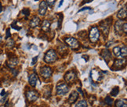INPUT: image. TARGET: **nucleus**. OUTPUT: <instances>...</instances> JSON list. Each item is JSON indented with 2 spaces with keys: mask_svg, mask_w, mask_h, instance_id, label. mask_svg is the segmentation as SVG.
Instances as JSON below:
<instances>
[{
  "mask_svg": "<svg viewBox=\"0 0 127 107\" xmlns=\"http://www.w3.org/2000/svg\"><path fill=\"white\" fill-rule=\"evenodd\" d=\"M78 91H79V92L81 93V94H82V95H83V92H82V89H81V88H78Z\"/></svg>",
  "mask_w": 127,
  "mask_h": 107,
  "instance_id": "obj_35",
  "label": "nucleus"
},
{
  "mask_svg": "<svg viewBox=\"0 0 127 107\" xmlns=\"http://www.w3.org/2000/svg\"><path fill=\"white\" fill-rule=\"evenodd\" d=\"M120 49H121V48L118 47V46H116L115 47L114 49H113V53L116 56H121V52H120Z\"/></svg>",
  "mask_w": 127,
  "mask_h": 107,
  "instance_id": "obj_23",
  "label": "nucleus"
},
{
  "mask_svg": "<svg viewBox=\"0 0 127 107\" xmlns=\"http://www.w3.org/2000/svg\"><path fill=\"white\" fill-rule=\"evenodd\" d=\"M56 59H57V55H56V52L53 49L49 50L44 56V60L47 63H54L56 60Z\"/></svg>",
  "mask_w": 127,
  "mask_h": 107,
  "instance_id": "obj_2",
  "label": "nucleus"
},
{
  "mask_svg": "<svg viewBox=\"0 0 127 107\" xmlns=\"http://www.w3.org/2000/svg\"><path fill=\"white\" fill-rule=\"evenodd\" d=\"M92 1H93V0H83L82 4H84V3H89V2H91Z\"/></svg>",
  "mask_w": 127,
  "mask_h": 107,
  "instance_id": "obj_33",
  "label": "nucleus"
},
{
  "mask_svg": "<svg viewBox=\"0 0 127 107\" xmlns=\"http://www.w3.org/2000/svg\"><path fill=\"white\" fill-rule=\"evenodd\" d=\"M116 107H127L126 100L119 99L118 101H116Z\"/></svg>",
  "mask_w": 127,
  "mask_h": 107,
  "instance_id": "obj_20",
  "label": "nucleus"
},
{
  "mask_svg": "<svg viewBox=\"0 0 127 107\" xmlns=\"http://www.w3.org/2000/svg\"><path fill=\"white\" fill-rule=\"evenodd\" d=\"M122 31H123V32H124L125 34L127 33V23L126 22H124V23H123Z\"/></svg>",
  "mask_w": 127,
  "mask_h": 107,
  "instance_id": "obj_29",
  "label": "nucleus"
},
{
  "mask_svg": "<svg viewBox=\"0 0 127 107\" xmlns=\"http://www.w3.org/2000/svg\"><path fill=\"white\" fill-rule=\"evenodd\" d=\"M6 46L8 48H13L14 46V41L13 39H8L6 42Z\"/></svg>",
  "mask_w": 127,
  "mask_h": 107,
  "instance_id": "obj_26",
  "label": "nucleus"
},
{
  "mask_svg": "<svg viewBox=\"0 0 127 107\" xmlns=\"http://www.w3.org/2000/svg\"><path fill=\"white\" fill-rule=\"evenodd\" d=\"M104 102L107 103L108 106H111L112 103H113V100L110 96H107V97H106L105 99H104Z\"/></svg>",
  "mask_w": 127,
  "mask_h": 107,
  "instance_id": "obj_27",
  "label": "nucleus"
},
{
  "mask_svg": "<svg viewBox=\"0 0 127 107\" xmlns=\"http://www.w3.org/2000/svg\"><path fill=\"white\" fill-rule=\"evenodd\" d=\"M40 23V19L38 16H34L32 19L30 20V26L31 27H36L38 26Z\"/></svg>",
  "mask_w": 127,
  "mask_h": 107,
  "instance_id": "obj_17",
  "label": "nucleus"
},
{
  "mask_svg": "<svg viewBox=\"0 0 127 107\" xmlns=\"http://www.w3.org/2000/svg\"><path fill=\"white\" fill-rule=\"evenodd\" d=\"M2 4H1V2H0V13L2 12Z\"/></svg>",
  "mask_w": 127,
  "mask_h": 107,
  "instance_id": "obj_39",
  "label": "nucleus"
},
{
  "mask_svg": "<svg viewBox=\"0 0 127 107\" xmlns=\"http://www.w3.org/2000/svg\"><path fill=\"white\" fill-rule=\"evenodd\" d=\"M50 25L51 23L49 21L47 20H44L43 22H42V29L43 31L45 32H47L49 31V28H50Z\"/></svg>",
  "mask_w": 127,
  "mask_h": 107,
  "instance_id": "obj_18",
  "label": "nucleus"
},
{
  "mask_svg": "<svg viewBox=\"0 0 127 107\" xmlns=\"http://www.w3.org/2000/svg\"><path fill=\"white\" fill-rule=\"evenodd\" d=\"M47 7L48 6L46 4V2L45 1H42L39 4V9H38V13L41 16H44L47 11Z\"/></svg>",
  "mask_w": 127,
  "mask_h": 107,
  "instance_id": "obj_12",
  "label": "nucleus"
},
{
  "mask_svg": "<svg viewBox=\"0 0 127 107\" xmlns=\"http://www.w3.org/2000/svg\"><path fill=\"white\" fill-rule=\"evenodd\" d=\"M67 51H68V47H67L65 45H63V44L60 45V46L58 47V52L60 54L63 55L64 53H66Z\"/></svg>",
  "mask_w": 127,
  "mask_h": 107,
  "instance_id": "obj_21",
  "label": "nucleus"
},
{
  "mask_svg": "<svg viewBox=\"0 0 127 107\" xmlns=\"http://www.w3.org/2000/svg\"><path fill=\"white\" fill-rule=\"evenodd\" d=\"M64 41L66 44L73 49H76L79 47V43L76 38H66Z\"/></svg>",
  "mask_w": 127,
  "mask_h": 107,
  "instance_id": "obj_5",
  "label": "nucleus"
},
{
  "mask_svg": "<svg viewBox=\"0 0 127 107\" xmlns=\"http://www.w3.org/2000/svg\"><path fill=\"white\" fill-rule=\"evenodd\" d=\"M75 79H76V74H75V72L73 70L68 71V73L65 74V75H64V80L67 82L72 83L75 81Z\"/></svg>",
  "mask_w": 127,
  "mask_h": 107,
  "instance_id": "obj_8",
  "label": "nucleus"
},
{
  "mask_svg": "<svg viewBox=\"0 0 127 107\" xmlns=\"http://www.w3.org/2000/svg\"><path fill=\"white\" fill-rule=\"evenodd\" d=\"M111 23V18L106 19L100 23V25H99L100 26V29L101 30V31L103 32V34L105 36H108V34L109 33Z\"/></svg>",
  "mask_w": 127,
  "mask_h": 107,
  "instance_id": "obj_1",
  "label": "nucleus"
},
{
  "mask_svg": "<svg viewBox=\"0 0 127 107\" xmlns=\"http://www.w3.org/2000/svg\"><path fill=\"white\" fill-rule=\"evenodd\" d=\"M63 2H64V0H61V2H60V4H59V7H61V6H62V4H63Z\"/></svg>",
  "mask_w": 127,
  "mask_h": 107,
  "instance_id": "obj_38",
  "label": "nucleus"
},
{
  "mask_svg": "<svg viewBox=\"0 0 127 107\" xmlns=\"http://www.w3.org/2000/svg\"><path fill=\"white\" fill-rule=\"evenodd\" d=\"M41 75L42 76V77L44 78H49L52 75V70L49 67L45 66L42 68H41Z\"/></svg>",
  "mask_w": 127,
  "mask_h": 107,
  "instance_id": "obj_7",
  "label": "nucleus"
},
{
  "mask_svg": "<svg viewBox=\"0 0 127 107\" xmlns=\"http://www.w3.org/2000/svg\"><path fill=\"white\" fill-rule=\"evenodd\" d=\"M86 9H91V8H90V7H85V8L81 9L79 12H82V11H83V10H86Z\"/></svg>",
  "mask_w": 127,
  "mask_h": 107,
  "instance_id": "obj_34",
  "label": "nucleus"
},
{
  "mask_svg": "<svg viewBox=\"0 0 127 107\" xmlns=\"http://www.w3.org/2000/svg\"><path fill=\"white\" fill-rule=\"evenodd\" d=\"M90 77L93 78V80L95 81H100L103 79L104 76L102 72L97 70H93L90 72Z\"/></svg>",
  "mask_w": 127,
  "mask_h": 107,
  "instance_id": "obj_6",
  "label": "nucleus"
},
{
  "mask_svg": "<svg viewBox=\"0 0 127 107\" xmlns=\"http://www.w3.org/2000/svg\"><path fill=\"white\" fill-rule=\"evenodd\" d=\"M89 38L91 42H97L100 38V31L97 27H93L90 29V31L89 34Z\"/></svg>",
  "mask_w": 127,
  "mask_h": 107,
  "instance_id": "obj_3",
  "label": "nucleus"
},
{
  "mask_svg": "<svg viewBox=\"0 0 127 107\" xmlns=\"http://www.w3.org/2000/svg\"><path fill=\"white\" fill-rule=\"evenodd\" d=\"M26 96H27V99H28V101L30 102H34L35 100H37L38 98V95L37 92L35 91H28L26 93Z\"/></svg>",
  "mask_w": 127,
  "mask_h": 107,
  "instance_id": "obj_9",
  "label": "nucleus"
},
{
  "mask_svg": "<svg viewBox=\"0 0 127 107\" xmlns=\"http://www.w3.org/2000/svg\"><path fill=\"white\" fill-rule=\"evenodd\" d=\"M87 102L86 100H81L77 103L75 107H87Z\"/></svg>",
  "mask_w": 127,
  "mask_h": 107,
  "instance_id": "obj_22",
  "label": "nucleus"
},
{
  "mask_svg": "<svg viewBox=\"0 0 127 107\" xmlns=\"http://www.w3.org/2000/svg\"><path fill=\"white\" fill-rule=\"evenodd\" d=\"M126 63V60H117L115 61L114 64H113V69H115V70H121L122 67L125 66Z\"/></svg>",
  "mask_w": 127,
  "mask_h": 107,
  "instance_id": "obj_10",
  "label": "nucleus"
},
{
  "mask_svg": "<svg viewBox=\"0 0 127 107\" xmlns=\"http://www.w3.org/2000/svg\"><path fill=\"white\" fill-rule=\"evenodd\" d=\"M120 52H121V56L122 57H126V55H127V48L126 46H123L121 49H120Z\"/></svg>",
  "mask_w": 127,
  "mask_h": 107,
  "instance_id": "obj_24",
  "label": "nucleus"
},
{
  "mask_svg": "<svg viewBox=\"0 0 127 107\" xmlns=\"http://www.w3.org/2000/svg\"><path fill=\"white\" fill-rule=\"evenodd\" d=\"M111 44H112V41H111V42H108L107 45H106V47H108V46H111Z\"/></svg>",
  "mask_w": 127,
  "mask_h": 107,
  "instance_id": "obj_36",
  "label": "nucleus"
},
{
  "mask_svg": "<svg viewBox=\"0 0 127 107\" xmlns=\"http://www.w3.org/2000/svg\"><path fill=\"white\" fill-rule=\"evenodd\" d=\"M37 80H38V77H37V75L36 74H31L29 77H28V81H29V84L32 86V87H35L37 84Z\"/></svg>",
  "mask_w": 127,
  "mask_h": 107,
  "instance_id": "obj_14",
  "label": "nucleus"
},
{
  "mask_svg": "<svg viewBox=\"0 0 127 107\" xmlns=\"http://www.w3.org/2000/svg\"><path fill=\"white\" fill-rule=\"evenodd\" d=\"M2 35H1V34H0V43H1V41H2Z\"/></svg>",
  "mask_w": 127,
  "mask_h": 107,
  "instance_id": "obj_40",
  "label": "nucleus"
},
{
  "mask_svg": "<svg viewBox=\"0 0 127 107\" xmlns=\"http://www.w3.org/2000/svg\"><path fill=\"white\" fill-rule=\"evenodd\" d=\"M56 0H46V4L47 5H49V6H53L55 3Z\"/></svg>",
  "mask_w": 127,
  "mask_h": 107,
  "instance_id": "obj_30",
  "label": "nucleus"
},
{
  "mask_svg": "<svg viewBox=\"0 0 127 107\" xmlns=\"http://www.w3.org/2000/svg\"><path fill=\"white\" fill-rule=\"evenodd\" d=\"M101 56L103 57L104 60L107 62V63H108L109 61L111 60V52L108 50V49H104V50H102L101 52Z\"/></svg>",
  "mask_w": 127,
  "mask_h": 107,
  "instance_id": "obj_13",
  "label": "nucleus"
},
{
  "mask_svg": "<svg viewBox=\"0 0 127 107\" xmlns=\"http://www.w3.org/2000/svg\"><path fill=\"white\" fill-rule=\"evenodd\" d=\"M5 93H6L5 91H4V90H2V92H1V96H4V95H5Z\"/></svg>",
  "mask_w": 127,
  "mask_h": 107,
  "instance_id": "obj_37",
  "label": "nucleus"
},
{
  "mask_svg": "<svg viewBox=\"0 0 127 107\" xmlns=\"http://www.w3.org/2000/svg\"><path fill=\"white\" fill-rule=\"evenodd\" d=\"M123 20H120L116 21L115 24V32L117 33L118 34H122L123 33V31H122V27H123Z\"/></svg>",
  "mask_w": 127,
  "mask_h": 107,
  "instance_id": "obj_11",
  "label": "nucleus"
},
{
  "mask_svg": "<svg viewBox=\"0 0 127 107\" xmlns=\"http://www.w3.org/2000/svg\"><path fill=\"white\" fill-rule=\"evenodd\" d=\"M68 92L69 87L65 83H59L56 86V94L58 95H64Z\"/></svg>",
  "mask_w": 127,
  "mask_h": 107,
  "instance_id": "obj_4",
  "label": "nucleus"
},
{
  "mask_svg": "<svg viewBox=\"0 0 127 107\" xmlns=\"http://www.w3.org/2000/svg\"><path fill=\"white\" fill-rule=\"evenodd\" d=\"M78 97H79V94H78V92L73 91L72 93H71V95L69 96V99H68L69 102H71V103L75 102L76 100H77Z\"/></svg>",
  "mask_w": 127,
  "mask_h": 107,
  "instance_id": "obj_19",
  "label": "nucleus"
},
{
  "mask_svg": "<svg viewBox=\"0 0 127 107\" xmlns=\"http://www.w3.org/2000/svg\"><path fill=\"white\" fill-rule=\"evenodd\" d=\"M17 63H18V60H17V58L13 57V58H10L8 60V62H7V66L9 68H13L17 66Z\"/></svg>",
  "mask_w": 127,
  "mask_h": 107,
  "instance_id": "obj_15",
  "label": "nucleus"
},
{
  "mask_svg": "<svg viewBox=\"0 0 127 107\" xmlns=\"http://www.w3.org/2000/svg\"><path fill=\"white\" fill-rule=\"evenodd\" d=\"M126 16H127V9H126V6H125V7L122 8L118 11L117 16L119 19H125L126 18Z\"/></svg>",
  "mask_w": 127,
  "mask_h": 107,
  "instance_id": "obj_16",
  "label": "nucleus"
},
{
  "mask_svg": "<svg viewBox=\"0 0 127 107\" xmlns=\"http://www.w3.org/2000/svg\"><path fill=\"white\" fill-rule=\"evenodd\" d=\"M22 13H23L24 15H25V19L27 20V16H29V14H30V10L28 9H27V8H25V9H24L22 10Z\"/></svg>",
  "mask_w": 127,
  "mask_h": 107,
  "instance_id": "obj_28",
  "label": "nucleus"
},
{
  "mask_svg": "<svg viewBox=\"0 0 127 107\" xmlns=\"http://www.w3.org/2000/svg\"><path fill=\"white\" fill-rule=\"evenodd\" d=\"M37 60H38V56H35L32 59V61H31V65H35V63L37 62Z\"/></svg>",
  "mask_w": 127,
  "mask_h": 107,
  "instance_id": "obj_31",
  "label": "nucleus"
},
{
  "mask_svg": "<svg viewBox=\"0 0 127 107\" xmlns=\"http://www.w3.org/2000/svg\"><path fill=\"white\" fill-rule=\"evenodd\" d=\"M9 29H7L6 30V38H9L10 37V32H9Z\"/></svg>",
  "mask_w": 127,
  "mask_h": 107,
  "instance_id": "obj_32",
  "label": "nucleus"
},
{
  "mask_svg": "<svg viewBox=\"0 0 127 107\" xmlns=\"http://www.w3.org/2000/svg\"><path fill=\"white\" fill-rule=\"evenodd\" d=\"M118 92H119V88L118 87H115V88H114L111 90V96H116L118 94Z\"/></svg>",
  "mask_w": 127,
  "mask_h": 107,
  "instance_id": "obj_25",
  "label": "nucleus"
}]
</instances>
